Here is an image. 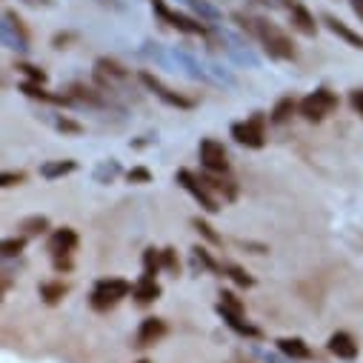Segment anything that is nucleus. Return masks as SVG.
Returning a JSON list of instances; mask_svg holds the SVG:
<instances>
[{"label":"nucleus","mask_w":363,"mask_h":363,"mask_svg":"<svg viewBox=\"0 0 363 363\" xmlns=\"http://www.w3.org/2000/svg\"><path fill=\"white\" fill-rule=\"evenodd\" d=\"M4 43H6V49H18V52L29 49V32H26L21 15H15L12 9L4 12Z\"/></svg>","instance_id":"1a4fd4ad"},{"label":"nucleus","mask_w":363,"mask_h":363,"mask_svg":"<svg viewBox=\"0 0 363 363\" xmlns=\"http://www.w3.org/2000/svg\"><path fill=\"white\" fill-rule=\"evenodd\" d=\"M337 95L332 92V89H326V86H320V89H315V92H309L303 101H301V106H298V115L303 118V121H309V123H320V121H326L335 109H337Z\"/></svg>","instance_id":"7ed1b4c3"},{"label":"nucleus","mask_w":363,"mask_h":363,"mask_svg":"<svg viewBox=\"0 0 363 363\" xmlns=\"http://www.w3.org/2000/svg\"><path fill=\"white\" fill-rule=\"evenodd\" d=\"M138 363H149V360H146V357H143V360H138Z\"/></svg>","instance_id":"4c0bfd02"},{"label":"nucleus","mask_w":363,"mask_h":363,"mask_svg":"<svg viewBox=\"0 0 363 363\" xmlns=\"http://www.w3.org/2000/svg\"><path fill=\"white\" fill-rule=\"evenodd\" d=\"M118 174H121L118 160H109V163H101V166H98L95 180H98V184H109V180H112V177H118Z\"/></svg>","instance_id":"cd10ccee"},{"label":"nucleus","mask_w":363,"mask_h":363,"mask_svg":"<svg viewBox=\"0 0 363 363\" xmlns=\"http://www.w3.org/2000/svg\"><path fill=\"white\" fill-rule=\"evenodd\" d=\"M298 106H301V104H298L295 98H281L275 106H272L269 121H272V123H286V121H289V118L298 112Z\"/></svg>","instance_id":"6ab92c4d"},{"label":"nucleus","mask_w":363,"mask_h":363,"mask_svg":"<svg viewBox=\"0 0 363 363\" xmlns=\"http://www.w3.org/2000/svg\"><path fill=\"white\" fill-rule=\"evenodd\" d=\"M186 4H189L192 9H198V12H201L203 18H209V21H215V18H218V12H215V9L206 4V0H186Z\"/></svg>","instance_id":"72a5a7b5"},{"label":"nucleus","mask_w":363,"mask_h":363,"mask_svg":"<svg viewBox=\"0 0 363 363\" xmlns=\"http://www.w3.org/2000/svg\"><path fill=\"white\" fill-rule=\"evenodd\" d=\"M252 23H255V38L260 40V46L269 57H275V60H295L298 57L295 40L278 23H272L269 18H255Z\"/></svg>","instance_id":"f257e3e1"},{"label":"nucleus","mask_w":363,"mask_h":363,"mask_svg":"<svg viewBox=\"0 0 363 363\" xmlns=\"http://www.w3.org/2000/svg\"><path fill=\"white\" fill-rule=\"evenodd\" d=\"M278 349L286 357H292V360H309L312 357V349H309V343L303 337H281L278 340Z\"/></svg>","instance_id":"a211bd4d"},{"label":"nucleus","mask_w":363,"mask_h":363,"mask_svg":"<svg viewBox=\"0 0 363 363\" xmlns=\"http://www.w3.org/2000/svg\"><path fill=\"white\" fill-rule=\"evenodd\" d=\"M349 101H352V109L363 118V89H354V92L349 95Z\"/></svg>","instance_id":"c9c22d12"},{"label":"nucleus","mask_w":363,"mask_h":363,"mask_svg":"<svg viewBox=\"0 0 363 363\" xmlns=\"http://www.w3.org/2000/svg\"><path fill=\"white\" fill-rule=\"evenodd\" d=\"M46 249H49V255H52V257H72V252L77 249V232H74V229H69V226L55 229V232L49 235Z\"/></svg>","instance_id":"f8f14e48"},{"label":"nucleus","mask_w":363,"mask_h":363,"mask_svg":"<svg viewBox=\"0 0 363 363\" xmlns=\"http://www.w3.org/2000/svg\"><path fill=\"white\" fill-rule=\"evenodd\" d=\"M320 21H323V26H326L335 38H340L346 46H352V49H360V52H363V35H357L354 29H349V26H346L343 21H337L335 15H323Z\"/></svg>","instance_id":"ddd939ff"},{"label":"nucleus","mask_w":363,"mask_h":363,"mask_svg":"<svg viewBox=\"0 0 363 363\" xmlns=\"http://www.w3.org/2000/svg\"><path fill=\"white\" fill-rule=\"evenodd\" d=\"M160 295H163V289H160V284H157L152 275H140V281H138L135 289H132V298H135L138 306H149V303H155Z\"/></svg>","instance_id":"2eb2a0df"},{"label":"nucleus","mask_w":363,"mask_h":363,"mask_svg":"<svg viewBox=\"0 0 363 363\" xmlns=\"http://www.w3.org/2000/svg\"><path fill=\"white\" fill-rule=\"evenodd\" d=\"M23 180H26L23 172H4V174H0V186H4V189H12V186H21Z\"/></svg>","instance_id":"7c9ffc66"},{"label":"nucleus","mask_w":363,"mask_h":363,"mask_svg":"<svg viewBox=\"0 0 363 363\" xmlns=\"http://www.w3.org/2000/svg\"><path fill=\"white\" fill-rule=\"evenodd\" d=\"M152 9H155V15L166 23V26H172V29H177L180 35H206V26L201 23V21H195V18H189V15H180V12H174V9H169L163 0H152Z\"/></svg>","instance_id":"423d86ee"},{"label":"nucleus","mask_w":363,"mask_h":363,"mask_svg":"<svg viewBox=\"0 0 363 363\" xmlns=\"http://www.w3.org/2000/svg\"><path fill=\"white\" fill-rule=\"evenodd\" d=\"M23 249H26V235L6 238V240H4V246H0V252H4V257H18Z\"/></svg>","instance_id":"bb28decb"},{"label":"nucleus","mask_w":363,"mask_h":363,"mask_svg":"<svg viewBox=\"0 0 363 363\" xmlns=\"http://www.w3.org/2000/svg\"><path fill=\"white\" fill-rule=\"evenodd\" d=\"M126 180L129 184H152V172L146 166H135L126 172Z\"/></svg>","instance_id":"c756f323"},{"label":"nucleus","mask_w":363,"mask_h":363,"mask_svg":"<svg viewBox=\"0 0 363 363\" xmlns=\"http://www.w3.org/2000/svg\"><path fill=\"white\" fill-rule=\"evenodd\" d=\"M55 126H57L60 132H69V135H80V123H74V121H66V118H57V121H55Z\"/></svg>","instance_id":"f704fd0d"},{"label":"nucleus","mask_w":363,"mask_h":363,"mask_svg":"<svg viewBox=\"0 0 363 363\" xmlns=\"http://www.w3.org/2000/svg\"><path fill=\"white\" fill-rule=\"evenodd\" d=\"M349 6H352V12L360 18V23H363V0H349Z\"/></svg>","instance_id":"e433bc0d"},{"label":"nucleus","mask_w":363,"mask_h":363,"mask_svg":"<svg viewBox=\"0 0 363 363\" xmlns=\"http://www.w3.org/2000/svg\"><path fill=\"white\" fill-rule=\"evenodd\" d=\"M223 275L232 278V281H235L238 286H243V289H252V286H255V278L249 275L243 266H238V263H223Z\"/></svg>","instance_id":"4be33fe9"},{"label":"nucleus","mask_w":363,"mask_h":363,"mask_svg":"<svg viewBox=\"0 0 363 363\" xmlns=\"http://www.w3.org/2000/svg\"><path fill=\"white\" fill-rule=\"evenodd\" d=\"M140 83L149 89V92L157 98V101H163L166 106H172V109H192L195 106V101H189V98H184L180 92H174V89H169L160 77H155L152 72H140Z\"/></svg>","instance_id":"0eeeda50"},{"label":"nucleus","mask_w":363,"mask_h":363,"mask_svg":"<svg viewBox=\"0 0 363 363\" xmlns=\"http://www.w3.org/2000/svg\"><path fill=\"white\" fill-rule=\"evenodd\" d=\"M329 352L335 357H340V360H354L357 357V343H354V337L349 332H335L329 337Z\"/></svg>","instance_id":"dca6fc26"},{"label":"nucleus","mask_w":363,"mask_h":363,"mask_svg":"<svg viewBox=\"0 0 363 363\" xmlns=\"http://www.w3.org/2000/svg\"><path fill=\"white\" fill-rule=\"evenodd\" d=\"M218 315L223 318V323H226L232 332H238V335H243V337H260V329L252 326L249 320H243V315H232V312H226V309H220V306H218Z\"/></svg>","instance_id":"f3484780"},{"label":"nucleus","mask_w":363,"mask_h":363,"mask_svg":"<svg viewBox=\"0 0 363 363\" xmlns=\"http://www.w3.org/2000/svg\"><path fill=\"white\" fill-rule=\"evenodd\" d=\"M21 232H23L26 238L46 235V232H49V218H46V215H32V218H23V220H21Z\"/></svg>","instance_id":"412c9836"},{"label":"nucleus","mask_w":363,"mask_h":363,"mask_svg":"<svg viewBox=\"0 0 363 363\" xmlns=\"http://www.w3.org/2000/svg\"><path fill=\"white\" fill-rule=\"evenodd\" d=\"M174 180L180 186H184L198 203H201V209L203 212H209V215H215V212H220V203H218V198L209 192V186L203 184V177L201 174H195V172H189V169H177V174H174Z\"/></svg>","instance_id":"20e7f679"},{"label":"nucleus","mask_w":363,"mask_h":363,"mask_svg":"<svg viewBox=\"0 0 363 363\" xmlns=\"http://www.w3.org/2000/svg\"><path fill=\"white\" fill-rule=\"evenodd\" d=\"M232 138L246 149H263L266 146V115L255 112L249 121H240L232 126Z\"/></svg>","instance_id":"39448f33"},{"label":"nucleus","mask_w":363,"mask_h":363,"mask_svg":"<svg viewBox=\"0 0 363 363\" xmlns=\"http://www.w3.org/2000/svg\"><path fill=\"white\" fill-rule=\"evenodd\" d=\"M15 69H21L32 83H46V72H40L38 66H32V63H18Z\"/></svg>","instance_id":"2f4dec72"},{"label":"nucleus","mask_w":363,"mask_h":363,"mask_svg":"<svg viewBox=\"0 0 363 363\" xmlns=\"http://www.w3.org/2000/svg\"><path fill=\"white\" fill-rule=\"evenodd\" d=\"M201 166L215 174H229V155L220 140H215V138L201 140Z\"/></svg>","instance_id":"6e6552de"},{"label":"nucleus","mask_w":363,"mask_h":363,"mask_svg":"<svg viewBox=\"0 0 363 363\" xmlns=\"http://www.w3.org/2000/svg\"><path fill=\"white\" fill-rule=\"evenodd\" d=\"M132 289H135V286H132L129 281H123V278H101V281L95 284L92 295H89V303H92L95 312H109V309H115Z\"/></svg>","instance_id":"f03ea898"},{"label":"nucleus","mask_w":363,"mask_h":363,"mask_svg":"<svg viewBox=\"0 0 363 363\" xmlns=\"http://www.w3.org/2000/svg\"><path fill=\"white\" fill-rule=\"evenodd\" d=\"M284 6H286V12H289L292 29H298V32L306 35V38H315V35H318L320 23L315 21V15L301 4V0H284Z\"/></svg>","instance_id":"9d476101"},{"label":"nucleus","mask_w":363,"mask_h":363,"mask_svg":"<svg viewBox=\"0 0 363 363\" xmlns=\"http://www.w3.org/2000/svg\"><path fill=\"white\" fill-rule=\"evenodd\" d=\"M220 301H218V306L220 309H226V312H232V315H243V303L238 301V295L235 292H229V289H220V295H218Z\"/></svg>","instance_id":"a878e982"},{"label":"nucleus","mask_w":363,"mask_h":363,"mask_svg":"<svg viewBox=\"0 0 363 363\" xmlns=\"http://www.w3.org/2000/svg\"><path fill=\"white\" fill-rule=\"evenodd\" d=\"M192 257H195V263H198L201 269H206V272H223V269L218 266V260L209 255L206 246H195V249H192Z\"/></svg>","instance_id":"b1692460"},{"label":"nucleus","mask_w":363,"mask_h":363,"mask_svg":"<svg viewBox=\"0 0 363 363\" xmlns=\"http://www.w3.org/2000/svg\"><path fill=\"white\" fill-rule=\"evenodd\" d=\"M63 295H66V284H57V281H52V284H40V298H43V303L57 306V303L63 301Z\"/></svg>","instance_id":"5701e85b"},{"label":"nucleus","mask_w":363,"mask_h":363,"mask_svg":"<svg viewBox=\"0 0 363 363\" xmlns=\"http://www.w3.org/2000/svg\"><path fill=\"white\" fill-rule=\"evenodd\" d=\"M166 332H169L166 320H160V318H146V320H140L132 346H135V349H149V346L160 343V340L166 337Z\"/></svg>","instance_id":"9b49d317"},{"label":"nucleus","mask_w":363,"mask_h":363,"mask_svg":"<svg viewBox=\"0 0 363 363\" xmlns=\"http://www.w3.org/2000/svg\"><path fill=\"white\" fill-rule=\"evenodd\" d=\"M157 269H163V252L146 249V252H143V275H152V278H155Z\"/></svg>","instance_id":"393cba45"},{"label":"nucleus","mask_w":363,"mask_h":363,"mask_svg":"<svg viewBox=\"0 0 363 363\" xmlns=\"http://www.w3.org/2000/svg\"><path fill=\"white\" fill-rule=\"evenodd\" d=\"M163 269L166 272H174L177 275V269H180V260H177V252L169 246V249H163Z\"/></svg>","instance_id":"473e14b6"},{"label":"nucleus","mask_w":363,"mask_h":363,"mask_svg":"<svg viewBox=\"0 0 363 363\" xmlns=\"http://www.w3.org/2000/svg\"><path fill=\"white\" fill-rule=\"evenodd\" d=\"M74 169H77L74 160H49V163L40 166V177H46V180H57V177H63V174H72Z\"/></svg>","instance_id":"aec40b11"},{"label":"nucleus","mask_w":363,"mask_h":363,"mask_svg":"<svg viewBox=\"0 0 363 363\" xmlns=\"http://www.w3.org/2000/svg\"><path fill=\"white\" fill-rule=\"evenodd\" d=\"M201 177H203V184L209 186L212 195L218 192V195H223V201H235V198H238V184H235L229 174H215V172H206V169H203Z\"/></svg>","instance_id":"4468645a"},{"label":"nucleus","mask_w":363,"mask_h":363,"mask_svg":"<svg viewBox=\"0 0 363 363\" xmlns=\"http://www.w3.org/2000/svg\"><path fill=\"white\" fill-rule=\"evenodd\" d=\"M192 226H195V229H198V235H201L203 240H209L212 246H218V243H220V235H218V232H215L203 218H195V220H192Z\"/></svg>","instance_id":"c85d7f7f"}]
</instances>
